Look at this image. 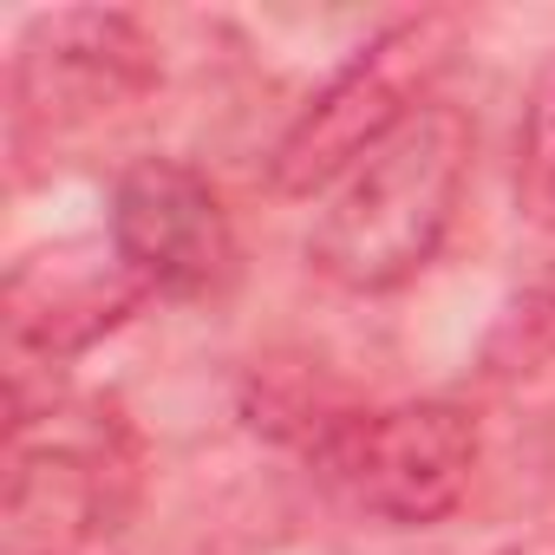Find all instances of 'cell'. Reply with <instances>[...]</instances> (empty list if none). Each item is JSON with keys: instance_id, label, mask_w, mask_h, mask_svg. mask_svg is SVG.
Masks as SVG:
<instances>
[{"instance_id": "6da1fadb", "label": "cell", "mask_w": 555, "mask_h": 555, "mask_svg": "<svg viewBox=\"0 0 555 555\" xmlns=\"http://www.w3.org/2000/svg\"><path fill=\"white\" fill-rule=\"evenodd\" d=\"M470 118L431 99L405 118L321 209L314 222V268L353 295H392L438 255L470 177Z\"/></svg>"}, {"instance_id": "7a4b0ae2", "label": "cell", "mask_w": 555, "mask_h": 555, "mask_svg": "<svg viewBox=\"0 0 555 555\" xmlns=\"http://www.w3.org/2000/svg\"><path fill=\"white\" fill-rule=\"evenodd\" d=\"M457 40H464V21L438 8L405 14L386 34H373L282 131V144L268 157V183L282 196H321L347 183L405 118L431 105L425 92L444 73V60L457 53Z\"/></svg>"}, {"instance_id": "3957f363", "label": "cell", "mask_w": 555, "mask_h": 555, "mask_svg": "<svg viewBox=\"0 0 555 555\" xmlns=\"http://www.w3.org/2000/svg\"><path fill=\"white\" fill-rule=\"evenodd\" d=\"M477 418L444 399L386 405V412H347L314 464L347 490L353 509L392 522V529H431L444 522L477 470Z\"/></svg>"}, {"instance_id": "277c9868", "label": "cell", "mask_w": 555, "mask_h": 555, "mask_svg": "<svg viewBox=\"0 0 555 555\" xmlns=\"http://www.w3.org/2000/svg\"><path fill=\"white\" fill-rule=\"evenodd\" d=\"M164 79L157 40L118 8L40 14L14 47V125L21 138L92 131L144 105Z\"/></svg>"}, {"instance_id": "5b68a950", "label": "cell", "mask_w": 555, "mask_h": 555, "mask_svg": "<svg viewBox=\"0 0 555 555\" xmlns=\"http://www.w3.org/2000/svg\"><path fill=\"white\" fill-rule=\"evenodd\" d=\"M112 255L151 295H216L235 274V222L209 177L177 157H138L112 190Z\"/></svg>"}, {"instance_id": "8992f818", "label": "cell", "mask_w": 555, "mask_h": 555, "mask_svg": "<svg viewBox=\"0 0 555 555\" xmlns=\"http://www.w3.org/2000/svg\"><path fill=\"white\" fill-rule=\"evenodd\" d=\"M131 490V457L105 438H47L14 444L8 496H0V555H92Z\"/></svg>"}, {"instance_id": "52a82bcc", "label": "cell", "mask_w": 555, "mask_h": 555, "mask_svg": "<svg viewBox=\"0 0 555 555\" xmlns=\"http://www.w3.org/2000/svg\"><path fill=\"white\" fill-rule=\"evenodd\" d=\"M151 288L131 282L125 268L112 274H53V255L14 268L8 282V373L14 386L27 373H60L73 353L105 340Z\"/></svg>"}, {"instance_id": "ba28073f", "label": "cell", "mask_w": 555, "mask_h": 555, "mask_svg": "<svg viewBox=\"0 0 555 555\" xmlns=\"http://www.w3.org/2000/svg\"><path fill=\"white\" fill-rule=\"evenodd\" d=\"M516 203H522V216H529L542 235H555V60L542 66V79L529 86V105H522Z\"/></svg>"}, {"instance_id": "9c48e42d", "label": "cell", "mask_w": 555, "mask_h": 555, "mask_svg": "<svg viewBox=\"0 0 555 555\" xmlns=\"http://www.w3.org/2000/svg\"><path fill=\"white\" fill-rule=\"evenodd\" d=\"M496 555H555V529H542V535H522V542H503Z\"/></svg>"}]
</instances>
